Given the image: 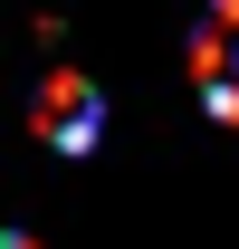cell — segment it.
<instances>
[{
  "label": "cell",
  "instance_id": "obj_1",
  "mask_svg": "<svg viewBox=\"0 0 239 249\" xmlns=\"http://www.w3.org/2000/svg\"><path fill=\"white\" fill-rule=\"evenodd\" d=\"M191 87L220 124H239V0H210L191 29Z\"/></svg>",
  "mask_w": 239,
  "mask_h": 249
},
{
  "label": "cell",
  "instance_id": "obj_2",
  "mask_svg": "<svg viewBox=\"0 0 239 249\" xmlns=\"http://www.w3.org/2000/svg\"><path fill=\"white\" fill-rule=\"evenodd\" d=\"M96 124H105V96H96L86 77H48V87H38V134H48L58 154H86Z\"/></svg>",
  "mask_w": 239,
  "mask_h": 249
},
{
  "label": "cell",
  "instance_id": "obj_3",
  "mask_svg": "<svg viewBox=\"0 0 239 249\" xmlns=\"http://www.w3.org/2000/svg\"><path fill=\"white\" fill-rule=\"evenodd\" d=\"M0 249H29V240H0Z\"/></svg>",
  "mask_w": 239,
  "mask_h": 249
}]
</instances>
